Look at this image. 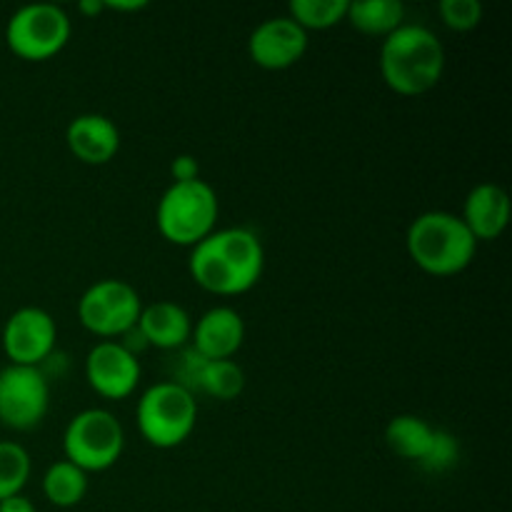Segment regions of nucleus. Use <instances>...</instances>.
<instances>
[{"mask_svg": "<svg viewBox=\"0 0 512 512\" xmlns=\"http://www.w3.org/2000/svg\"><path fill=\"white\" fill-rule=\"evenodd\" d=\"M188 268L200 288L220 298H233L253 290L263 278L265 248L248 228L213 230L190 248Z\"/></svg>", "mask_w": 512, "mask_h": 512, "instance_id": "1", "label": "nucleus"}, {"mask_svg": "<svg viewBox=\"0 0 512 512\" xmlns=\"http://www.w3.org/2000/svg\"><path fill=\"white\" fill-rule=\"evenodd\" d=\"M445 48L438 35L418 23H403L383 38L380 75L393 93L425 95L443 80Z\"/></svg>", "mask_w": 512, "mask_h": 512, "instance_id": "2", "label": "nucleus"}, {"mask_svg": "<svg viewBox=\"0 0 512 512\" xmlns=\"http://www.w3.org/2000/svg\"><path fill=\"white\" fill-rule=\"evenodd\" d=\"M405 248L423 273L450 278L473 263L478 240L470 235L460 215L448 210H428L410 223Z\"/></svg>", "mask_w": 512, "mask_h": 512, "instance_id": "3", "label": "nucleus"}, {"mask_svg": "<svg viewBox=\"0 0 512 512\" xmlns=\"http://www.w3.org/2000/svg\"><path fill=\"white\" fill-rule=\"evenodd\" d=\"M220 203L213 185L203 178L170 183L155 208V225L168 243L195 248L218 225Z\"/></svg>", "mask_w": 512, "mask_h": 512, "instance_id": "4", "label": "nucleus"}, {"mask_svg": "<svg viewBox=\"0 0 512 512\" xmlns=\"http://www.w3.org/2000/svg\"><path fill=\"white\" fill-rule=\"evenodd\" d=\"M135 420L148 445L160 450L178 448L193 435L198 423V400L183 385L163 380L140 395Z\"/></svg>", "mask_w": 512, "mask_h": 512, "instance_id": "5", "label": "nucleus"}, {"mask_svg": "<svg viewBox=\"0 0 512 512\" xmlns=\"http://www.w3.org/2000/svg\"><path fill=\"white\" fill-rule=\"evenodd\" d=\"M125 448V430L110 410L88 408L75 415L63 433L65 460L83 473L113 468Z\"/></svg>", "mask_w": 512, "mask_h": 512, "instance_id": "6", "label": "nucleus"}, {"mask_svg": "<svg viewBox=\"0 0 512 512\" xmlns=\"http://www.w3.org/2000/svg\"><path fill=\"white\" fill-rule=\"evenodd\" d=\"M73 23L68 13L53 3L23 5L5 25V43L18 58L40 63L58 55L68 45Z\"/></svg>", "mask_w": 512, "mask_h": 512, "instance_id": "7", "label": "nucleus"}, {"mask_svg": "<svg viewBox=\"0 0 512 512\" xmlns=\"http://www.w3.org/2000/svg\"><path fill=\"white\" fill-rule=\"evenodd\" d=\"M140 310L143 300L138 290L118 278L98 280L78 300L80 325L103 340L128 335L138 325Z\"/></svg>", "mask_w": 512, "mask_h": 512, "instance_id": "8", "label": "nucleus"}, {"mask_svg": "<svg viewBox=\"0 0 512 512\" xmlns=\"http://www.w3.org/2000/svg\"><path fill=\"white\" fill-rule=\"evenodd\" d=\"M50 405V385L40 368L8 365L0 370V423L10 430H33Z\"/></svg>", "mask_w": 512, "mask_h": 512, "instance_id": "9", "label": "nucleus"}, {"mask_svg": "<svg viewBox=\"0 0 512 512\" xmlns=\"http://www.w3.org/2000/svg\"><path fill=\"white\" fill-rule=\"evenodd\" d=\"M58 340V325L43 308L25 305L18 308L3 325V350L10 365L40 368L53 355Z\"/></svg>", "mask_w": 512, "mask_h": 512, "instance_id": "10", "label": "nucleus"}, {"mask_svg": "<svg viewBox=\"0 0 512 512\" xmlns=\"http://www.w3.org/2000/svg\"><path fill=\"white\" fill-rule=\"evenodd\" d=\"M140 360L120 340H100L85 358V380L105 400H125L138 388Z\"/></svg>", "mask_w": 512, "mask_h": 512, "instance_id": "11", "label": "nucleus"}, {"mask_svg": "<svg viewBox=\"0 0 512 512\" xmlns=\"http://www.w3.org/2000/svg\"><path fill=\"white\" fill-rule=\"evenodd\" d=\"M308 53V33L288 15L263 20L248 38V55L263 70H288Z\"/></svg>", "mask_w": 512, "mask_h": 512, "instance_id": "12", "label": "nucleus"}, {"mask_svg": "<svg viewBox=\"0 0 512 512\" xmlns=\"http://www.w3.org/2000/svg\"><path fill=\"white\" fill-rule=\"evenodd\" d=\"M245 320L238 310L228 305L210 308L195 320L190 333V348L205 360H233L243 348Z\"/></svg>", "mask_w": 512, "mask_h": 512, "instance_id": "13", "label": "nucleus"}, {"mask_svg": "<svg viewBox=\"0 0 512 512\" xmlns=\"http://www.w3.org/2000/svg\"><path fill=\"white\" fill-rule=\"evenodd\" d=\"M65 145L83 165H108L120 150V130L108 115L83 113L65 128Z\"/></svg>", "mask_w": 512, "mask_h": 512, "instance_id": "14", "label": "nucleus"}, {"mask_svg": "<svg viewBox=\"0 0 512 512\" xmlns=\"http://www.w3.org/2000/svg\"><path fill=\"white\" fill-rule=\"evenodd\" d=\"M460 220L478 243H493L510 223V195L495 183H480L468 193Z\"/></svg>", "mask_w": 512, "mask_h": 512, "instance_id": "15", "label": "nucleus"}, {"mask_svg": "<svg viewBox=\"0 0 512 512\" xmlns=\"http://www.w3.org/2000/svg\"><path fill=\"white\" fill-rule=\"evenodd\" d=\"M138 333L145 345L158 350H183L190 343L193 320L188 310L170 300H158L153 305H143L138 318Z\"/></svg>", "mask_w": 512, "mask_h": 512, "instance_id": "16", "label": "nucleus"}, {"mask_svg": "<svg viewBox=\"0 0 512 512\" xmlns=\"http://www.w3.org/2000/svg\"><path fill=\"white\" fill-rule=\"evenodd\" d=\"M345 20L358 33L370 38H388L405 23V5L400 0H353Z\"/></svg>", "mask_w": 512, "mask_h": 512, "instance_id": "17", "label": "nucleus"}, {"mask_svg": "<svg viewBox=\"0 0 512 512\" xmlns=\"http://www.w3.org/2000/svg\"><path fill=\"white\" fill-rule=\"evenodd\" d=\"M433 433V425H430L428 420L418 418V415H395V418L385 425V445H388L398 458L420 463V460L425 458V453H428Z\"/></svg>", "mask_w": 512, "mask_h": 512, "instance_id": "18", "label": "nucleus"}, {"mask_svg": "<svg viewBox=\"0 0 512 512\" xmlns=\"http://www.w3.org/2000/svg\"><path fill=\"white\" fill-rule=\"evenodd\" d=\"M88 493V473L68 460H58L43 475V495L55 508H75Z\"/></svg>", "mask_w": 512, "mask_h": 512, "instance_id": "19", "label": "nucleus"}, {"mask_svg": "<svg viewBox=\"0 0 512 512\" xmlns=\"http://www.w3.org/2000/svg\"><path fill=\"white\" fill-rule=\"evenodd\" d=\"M245 373L235 360H205L195 393H205L215 400H233L243 393Z\"/></svg>", "mask_w": 512, "mask_h": 512, "instance_id": "20", "label": "nucleus"}, {"mask_svg": "<svg viewBox=\"0 0 512 512\" xmlns=\"http://www.w3.org/2000/svg\"><path fill=\"white\" fill-rule=\"evenodd\" d=\"M350 0H290L288 18L295 20L305 33L335 28L348 15Z\"/></svg>", "mask_w": 512, "mask_h": 512, "instance_id": "21", "label": "nucleus"}, {"mask_svg": "<svg viewBox=\"0 0 512 512\" xmlns=\"http://www.w3.org/2000/svg\"><path fill=\"white\" fill-rule=\"evenodd\" d=\"M30 468L33 463L23 445L13 443V440L0 443V500L23 493L30 478Z\"/></svg>", "mask_w": 512, "mask_h": 512, "instance_id": "22", "label": "nucleus"}, {"mask_svg": "<svg viewBox=\"0 0 512 512\" xmlns=\"http://www.w3.org/2000/svg\"><path fill=\"white\" fill-rule=\"evenodd\" d=\"M458 460H460L458 438H455L453 433H448V430L435 428L428 453H425V458L420 460L418 465L425 470V473L438 475V473H448L450 468H455Z\"/></svg>", "mask_w": 512, "mask_h": 512, "instance_id": "23", "label": "nucleus"}, {"mask_svg": "<svg viewBox=\"0 0 512 512\" xmlns=\"http://www.w3.org/2000/svg\"><path fill=\"white\" fill-rule=\"evenodd\" d=\"M440 20L455 33H470L483 23L485 8L480 0H440Z\"/></svg>", "mask_w": 512, "mask_h": 512, "instance_id": "24", "label": "nucleus"}, {"mask_svg": "<svg viewBox=\"0 0 512 512\" xmlns=\"http://www.w3.org/2000/svg\"><path fill=\"white\" fill-rule=\"evenodd\" d=\"M170 175H173V183H188V180L200 178V165L195 155H175L173 163H170Z\"/></svg>", "mask_w": 512, "mask_h": 512, "instance_id": "25", "label": "nucleus"}, {"mask_svg": "<svg viewBox=\"0 0 512 512\" xmlns=\"http://www.w3.org/2000/svg\"><path fill=\"white\" fill-rule=\"evenodd\" d=\"M0 512H38V510H35L33 500L25 498V495L20 493V495H13V498L0 500Z\"/></svg>", "mask_w": 512, "mask_h": 512, "instance_id": "26", "label": "nucleus"}, {"mask_svg": "<svg viewBox=\"0 0 512 512\" xmlns=\"http://www.w3.org/2000/svg\"><path fill=\"white\" fill-rule=\"evenodd\" d=\"M148 3L145 0H133V3H118V0H105V10H113V13H135V10H145Z\"/></svg>", "mask_w": 512, "mask_h": 512, "instance_id": "27", "label": "nucleus"}, {"mask_svg": "<svg viewBox=\"0 0 512 512\" xmlns=\"http://www.w3.org/2000/svg\"><path fill=\"white\" fill-rule=\"evenodd\" d=\"M78 10L83 15H100L105 10V0H83L78 3Z\"/></svg>", "mask_w": 512, "mask_h": 512, "instance_id": "28", "label": "nucleus"}]
</instances>
